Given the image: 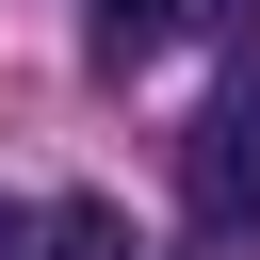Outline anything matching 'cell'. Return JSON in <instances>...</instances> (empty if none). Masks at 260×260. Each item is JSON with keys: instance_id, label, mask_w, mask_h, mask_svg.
Wrapping results in <instances>:
<instances>
[{"instance_id": "obj_1", "label": "cell", "mask_w": 260, "mask_h": 260, "mask_svg": "<svg viewBox=\"0 0 260 260\" xmlns=\"http://www.w3.org/2000/svg\"><path fill=\"white\" fill-rule=\"evenodd\" d=\"M179 179H195V228H211V244H260V65H244V81L195 114Z\"/></svg>"}, {"instance_id": "obj_2", "label": "cell", "mask_w": 260, "mask_h": 260, "mask_svg": "<svg viewBox=\"0 0 260 260\" xmlns=\"http://www.w3.org/2000/svg\"><path fill=\"white\" fill-rule=\"evenodd\" d=\"M81 49L130 81V65H162V49H179V0H98V16H81Z\"/></svg>"}, {"instance_id": "obj_3", "label": "cell", "mask_w": 260, "mask_h": 260, "mask_svg": "<svg viewBox=\"0 0 260 260\" xmlns=\"http://www.w3.org/2000/svg\"><path fill=\"white\" fill-rule=\"evenodd\" d=\"M49 260H130V228H114L98 195H65V211H49Z\"/></svg>"}, {"instance_id": "obj_4", "label": "cell", "mask_w": 260, "mask_h": 260, "mask_svg": "<svg viewBox=\"0 0 260 260\" xmlns=\"http://www.w3.org/2000/svg\"><path fill=\"white\" fill-rule=\"evenodd\" d=\"M179 32H260V0H179Z\"/></svg>"}]
</instances>
